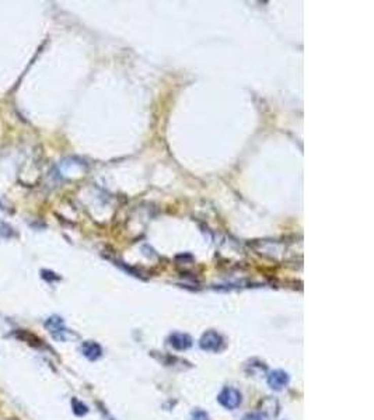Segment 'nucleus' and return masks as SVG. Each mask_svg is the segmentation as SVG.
<instances>
[{
    "label": "nucleus",
    "instance_id": "1a4fd4ad",
    "mask_svg": "<svg viewBox=\"0 0 374 420\" xmlns=\"http://www.w3.org/2000/svg\"><path fill=\"white\" fill-rule=\"evenodd\" d=\"M243 420H265L262 413H247Z\"/></svg>",
    "mask_w": 374,
    "mask_h": 420
},
{
    "label": "nucleus",
    "instance_id": "0eeeda50",
    "mask_svg": "<svg viewBox=\"0 0 374 420\" xmlns=\"http://www.w3.org/2000/svg\"><path fill=\"white\" fill-rule=\"evenodd\" d=\"M72 406H73V412H75V414H77V416H83V414H86L88 412L87 406L83 402H80V401H77V399H73V401H72Z\"/></svg>",
    "mask_w": 374,
    "mask_h": 420
},
{
    "label": "nucleus",
    "instance_id": "20e7f679",
    "mask_svg": "<svg viewBox=\"0 0 374 420\" xmlns=\"http://www.w3.org/2000/svg\"><path fill=\"white\" fill-rule=\"evenodd\" d=\"M45 327L49 329V332H51V335L53 336V339L64 340L66 328L63 327V321H62V318H59V317H51V318L45 322Z\"/></svg>",
    "mask_w": 374,
    "mask_h": 420
},
{
    "label": "nucleus",
    "instance_id": "f257e3e1",
    "mask_svg": "<svg viewBox=\"0 0 374 420\" xmlns=\"http://www.w3.org/2000/svg\"><path fill=\"white\" fill-rule=\"evenodd\" d=\"M217 401L226 409H235L240 406L241 394L239 390L233 387H224L220 394L217 395Z\"/></svg>",
    "mask_w": 374,
    "mask_h": 420
},
{
    "label": "nucleus",
    "instance_id": "7ed1b4c3",
    "mask_svg": "<svg viewBox=\"0 0 374 420\" xmlns=\"http://www.w3.org/2000/svg\"><path fill=\"white\" fill-rule=\"evenodd\" d=\"M287 384H289V374L283 370H275L268 375V385L275 391H281Z\"/></svg>",
    "mask_w": 374,
    "mask_h": 420
},
{
    "label": "nucleus",
    "instance_id": "6e6552de",
    "mask_svg": "<svg viewBox=\"0 0 374 420\" xmlns=\"http://www.w3.org/2000/svg\"><path fill=\"white\" fill-rule=\"evenodd\" d=\"M191 420H209V414L202 409H195L191 413Z\"/></svg>",
    "mask_w": 374,
    "mask_h": 420
},
{
    "label": "nucleus",
    "instance_id": "f03ea898",
    "mask_svg": "<svg viewBox=\"0 0 374 420\" xmlns=\"http://www.w3.org/2000/svg\"><path fill=\"white\" fill-rule=\"evenodd\" d=\"M223 340L222 335L217 333L216 331H208L202 335V338L199 340V346L200 349L206 350V352H219L223 347Z\"/></svg>",
    "mask_w": 374,
    "mask_h": 420
},
{
    "label": "nucleus",
    "instance_id": "423d86ee",
    "mask_svg": "<svg viewBox=\"0 0 374 420\" xmlns=\"http://www.w3.org/2000/svg\"><path fill=\"white\" fill-rule=\"evenodd\" d=\"M82 353L84 355L86 359L94 362V360H98L99 357H101V355H103V349H101V346H99L97 342L88 340V342H84V343L82 344Z\"/></svg>",
    "mask_w": 374,
    "mask_h": 420
},
{
    "label": "nucleus",
    "instance_id": "39448f33",
    "mask_svg": "<svg viewBox=\"0 0 374 420\" xmlns=\"http://www.w3.org/2000/svg\"><path fill=\"white\" fill-rule=\"evenodd\" d=\"M169 344L176 350H187L192 346V338L182 332H174L169 336Z\"/></svg>",
    "mask_w": 374,
    "mask_h": 420
}]
</instances>
